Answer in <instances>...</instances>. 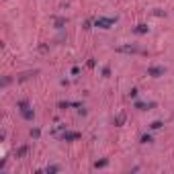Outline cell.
Listing matches in <instances>:
<instances>
[{
	"mask_svg": "<svg viewBox=\"0 0 174 174\" xmlns=\"http://www.w3.org/2000/svg\"><path fill=\"white\" fill-rule=\"evenodd\" d=\"M113 23V19H96V27H100V29H109Z\"/></svg>",
	"mask_w": 174,
	"mask_h": 174,
	"instance_id": "obj_1",
	"label": "cell"
},
{
	"mask_svg": "<svg viewBox=\"0 0 174 174\" xmlns=\"http://www.w3.org/2000/svg\"><path fill=\"white\" fill-rule=\"evenodd\" d=\"M80 133H76V131H72V133H64V139L66 141H72V139H78Z\"/></svg>",
	"mask_w": 174,
	"mask_h": 174,
	"instance_id": "obj_2",
	"label": "cell"
},
{
	"mask_svg": "<svg viewBox=\"0 0 174 174\" xmlns=\"http://www.w3.org/2000/svg\"><path fill=\"white\" fill-rule=\"evenodd\" d=\"M145 31H148V27H145V25H139L137 27V33H145Z\"/></svg>",
	"mask_w": 174,
	"mask_h": 174,
	"instance_id": "obj_4",
	"label": "cell"
},
{
	"mask_svg": "<svg viewBox=\"0 0 174 174\" xmlns=\"http://www.w3.org/2000/svg\"><path fill=\"white\" fill-rule=\"evenodd\" d=\"M152 127H154V129H160V127H162V123H160V121H156V123H152Z\"/></svg>",
	"mask_w": 174,
	"mask_h": 174,
	"instance_id": "obj_5",
	"label": "cell"
},
{
	"mask_svg": "<svg viewBox=\"0 0 174 174\" xmlns=\"http://www.w3.org/2000/svg\"><path fill=\"white\" fill-rule=\"evenodd\" d=\"M160 74H164V68H152L149 70V76H160Z\"/></svg>",
	"mask_w": 174,
	"mask_h": 174,
	"instance_id": "obj_3",
	"label": "cell"
}]
</instances>
